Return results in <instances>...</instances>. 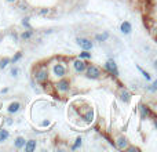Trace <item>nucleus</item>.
<instances>
[{
    "instance_id": "22",
    "label": "nucleus",
    "mask_w": 157,
    "mask_h": 152,
    "mask_svg": "<svg viewBox=\"0 0 157 152\" xmlns=\"http://www.w3.org/2000/svg\"><path fill=\"white\" fill-rule=\"evenodd\" d=\"M8 64H10V58H7V57L2 58V60H0V69H4Z\"/></svg>"
},
{
    "instance_id": "14",
    "label": "nucleus",
    "mask_w": 157,
    "mask_h": 152,
    "mask_svg": "<svg viewBox=\"0 0 157 152\" xmlns=\"http://www.w3.org/2000/svg\"><path fill=\"white\" fill-rule=\"evenodd\" d=\"M119 97H120V100L123 101V102H130L131 101V93L128 91V90H121V91H120V94H119Z\"/></svg>"
},
{
    "instance_id": "6",
    "label": "nucleus",
    "mask_w": 157,
    "mask_h": 152,
    "mask_svg": "<svg viewBox=\"0 0 157 152\" xmlns=\"http://www.w3.org/2000/svg\"><path fill=\"white\" fill-rule=\"evenodd\" d=\"M76 44L81 50H88V51L92 50V47H94V43L86 38H76Z\"/></svg>"
},
{
    "instance_id": "33",
    "label": "nucleus",
    "mask_w": 157,
    "mask_h": 152,
    "mask_svg": "<svg viewBox=\"0 0 157 152\" xmlns=\"http://www.w3.org/2000/svg\"><path fill=\"white\" fill-rule=\"evenodd\" d=\"M6 2H7V3H15L17 0H6Z\"/></svg>"
},
{
    "instance_id": "20",
    "label": "nucleus",
    "mask_w": 157,
    "mask_h": 152,
    "mask_svg": "<svg viewBox=\"0 0 157 152\" xmlns=\"http://www.w3.org/2000/svg\"><path fill=\"white\" fill-rule=\"evenodd\" d=\"M136 68H138V71L141 72V74H142V76H144V78L146 79L147 82H150V80H152V75H150L149 72H146V71H145L144 68H141V66H139V65H136Z\"/></svg>"
},
{
    "instance_id": "30",
    "label": "nucleus",
    "mask_w": 157,
    "mask_h": 152,
    "mask_svg": "<svg viewBox=\"0 0 157 152\" xmlns=\"http://www.w3.org/2000/svg\"><path fill=\"white\" fill-rule=\"evenodd\" d=\"M11 38H13V39H14V40H15V42L18 40V35H17V33H13V35H11Z\"/></svg>"
},
{
    "instance_id": "13",
    "label": "nucleus",
    "mask_w": 157,
    "mask_h": 152,
    "mask_svg": "<svg viewBox=\"0 0 157 152\" xmlns=\"http://www.w3.org/2000/svg\"><path fill=\"white\" fill-rule=\"evenodd\" d=\"M36 147H37V142H36V140H28V141L25 142V145H24L25 152H32V151H35Z\"/></svg>"
},
{
    "instance_id": "16",
    "label": "nucleus",
    "mask_w": 157,
    "mask_h": 152,
    "mask_svg": "<svg viewBox=\"0 0 157 152\" xmlns=\"http://www.w3.org/2000/svg\"><path fill=\"white\" fill-rule=\"evenodd\" d=\"M109 39V32H103V33H98V35H95V40L97 42H106Z\"/></svg>"
},
{
    "instance_id": "17",
    "label": "nucleus",
    "mask_w": 157,
    "mask_h": 152,
    "mask_svg": "<svg viewBox=\"0 0 157 152\" xmlns=\"http://www.w3.org/2000/svg\"><path fill=\"white\" fill-rule=\"evenodd\" d=\"M33 36V32H32V29H28V30H24V32L21 33V36L19 38L22 39V40H29L30 38Z\"/></svg>"
},
{
    "instance_id": "18",
    "label": "nucleus",
    "mask_w": 157,
    "mask_h": 152,
    "mask_svg": "<svg viewBox=\"0 0 157 152\" xmlns=\"http://www.w3.org/2000/svg\"><path fill=\"white\" fill-rule=\"evenodd\" d=\"M81 145H83V138H81V137H77V138L75 140V144L71 147V150L72 151H76V150H78V148L81 147Z\"/></svg>"
},
{
    "instance_id": "24",
    "label": "nucleus",
    "mask_w": 157,
    "mask_h": 152,
    "mask_svg": "<svg viewBox=\"0 0 157 152\" xmlns=\"http://www.w3.org/2000/svg\"><path fill=\"white\" fill-rule=\"evenodd\" d=\"M22 25H24L25 28H28V29H32V26H30V24H29V18H24L22 19Z\"/></svg>"
},
{
    "instance_id": "11",
    "label": "nucleus",
    "mask_w": 157,
    "mask_h": 152,
    "mask_svg": "<svg viewBox=\"0 0 157 152\" xmlns=\"http://www.w3.org/2000/svg\"><path fill=\"white\" fill-rule=\"evenodd\" d=\"M120 32H121L123 35H130V33L132 32V25H131V22L123 21L121 25H120Z\"/></svg>"
},
{
    "instance_id": "29",
    "label": "nucleus",
    "mask_w": 157,
    "mask_h": 152,
    "mask_svg": "<svg viewBox=\"0 0 157 152\" xmlns=\"http://www.w3.org/2000/svg\"><path fill=\"white\" fill-rule=\"evenodd\" d=\"M125 150H127L128 152H136V151H138V148H136V147H128V145H127V148H125Z\"/></svg>"
},
{
    "instance_id": "5",
    "label": "nucleus",
    "mask_w": 157,
    "mask_h": 152,
    "mask_svg": "<svg viewBox=\"0 0 157 152\" xmlns=\"http://www.w3.org/2000/svg\"><path fill=\"white\" fill-rule=\"evenodd\" d=\"M103 69H105L108 74H110L112 76L117 78L119 76V69H117V64L114 62V60H108L105 64H103Z\"/></svg>"
},
{
    "instance_id": "25",
    "label": "nucleus",
    "mask_w": 157,
    "mask_h": 152,
    "mask_svg": "<svg viewBox=\"0 0 157 152\" xmlns=\"http://www.w3.org/2000/svg\"><path fill=\"white\" fill-rule=\"evenodd\" d=\"M11 76H13V78H17V76H18V74H19V69L17 68V66H14V68H11Z\"/></svg>"
},
{
    "instance_id": "19",
    "label": "nucleus",
    "mask_w": 157,
    "mask_h": 152,
    "mask_svg": "<svg viewBox=\"0 0 157 152\" xmlns=\"http://www.w3.org/2000/svg\"><path fill=\"white\" fill-rule=\"evenodd\" d=\"M8 137H10V133H8V130H6V129H0V142L8 140Z\"/></svg>"
},
{
    "instance_id": "10",
    "label": "nucleus",
    "mask_w": 157,
    "mask_h": 152,
    "mask_svg": "<svg viewBox=\"0 0 157 152\" xmlns=\"http://www.w3.org/2000/svg\"><path fill=\"white\" fill-rule=\"evenodd\" d=\"M139 112H141L142 119H147L149 116H152L153 115V112L150 111V108L147 105H145V104H141V105H139Z\"/></svg>"
},
{
    "instance_id": "26",
    "label": "nucleus",
    "mask_w": 157,
    "mask_h": 152,
    "mask_svg": "<svg viewBox=\"0 0 157 152\" xmlns=\"http://www.w3.org/2000/svg\"><path fill=\"white\" fill-rule=\"evenodd\" d=\"M149 91H150V93H156V91H157V80H155V82L152 83V86L149 87Z\"/></svg>"
},
{
    "instance_id": "27",
    "label": "nucleus",
    "mask_w": 157,
    "mask_h": 152,
    "mask_svg": "<svg viewBox=\"0 0 157 152\" xmlns=\"http://www.w3.org/2000/svg\"><path fill=\"white\" fill-rule=\"evenodd\" d=\"M39 14L40 15H47V14H50V8H41V10H39Z\"/></svg>"
},
{
    "instance_id": "1",
    "label": "nucleus",
    "mask_w": 157,
    "mask_h": 152,
    "mask_svg": "<svg viewBox=\"0 0 157 152\" xmlns=\"http://www.w3.org/2000/svg\"><path fill=\"white\" fill-rule=\"evenodd\" d=\"M33 79H35L37 83H46L48 82L50 79V72H48V68L46 66H39L33 71Z\"/></svg>"
},
{
    "instance_id": "3",
    "label": "nucleus",
    "mask_w": 157,
    "mask_h": 152,
    "mask_svg": "<svg viewBox=\"0 0 157 152\" xmlns=\"http://www.w3.org/2000/svg\"><path fill=\"white\" fill-rule=\"evenodd\" d=\"M54 87L59 94H65V93H68L69 90H71V80L66 79V76L65 78H61V79H58V82L54 84Z\"/></svg>"
},
{
    "instance_id": "32",
    "label": "nucleus",
    "mask_w": 157,
    "mask_h": 152,
    "mask_svg": "<svg viewBox=\"0 0 157 152\" xmlns=\"http://www.w3.org/2000/svg\"><path fill=\"white\" fill-rule=\"evenodd\" d=\"M7 91H8V89H7V87H4V89L2 90V93H3V94H4V93H7Z\"/></svg>"
},
{
    "instance_id": "9",
    "label": "nucleus",
    "mask_w": 157,
    "mask_h": 152,
    "mask_svg": "<svg viewBox=\"0 0 157 152\" xmlns=\"http://www.w3.org/2000/svg\"><path fill=\"white\" fill-rule=\"evenodd\" d=\"M94 108H88L86 112L83 114V116H81V119L84 120V123H87V125H90V123L94 120Z\"/></svg>"
},
{
    "instance_id": "23",
    "label": "nucleus",
    "mask_w": 157,
    "mask_h": 152,
    "mask_svg": "<svg viewBox=\"0 0 157 152\" xmlns=\"http://www.w3.org/2000/svg\"><path fill=\"white\" fill-rule=\"evenodd\" d=\"M21 58H22V53H21V51H18L13 58H10V62H11V64H15L17 61H19Z\"/></svg>"
},
{
    "instance_id": "28",
    "label": "nucleus",
    "mask_w": 157,
    "mask_h": 152,
    "mask_svg": "<svg viewBox=\"0 0 157 152\" xmlns=\"http://www.w3.org/2000/svg\"><path fill=\"white\" fill-rule=\"evenodd\" d=\"M50 125H51V122H50V120H43V122L40 123V126H41V127H48Z\"/></svg>"
},
{
    "instance_id": "12",
    "label": "nucleus",
    "mask_w": 157,
    "mask_h": 152,
    "mask_svg": "<svg viewBox=\"0 0 157 152\" xmlns=\"http://www.w3.org/2000/svg\"><path fill=\"white\" fill-rule=\"evenodd\" d=\"M127 145H128L127 137H124V136L117 137V140H116V147L119 148V150H125V148H127Z\"/></svg>"
},
{
    "instance_id": "21",
    "label": "nucleus",
    "mask_w": 157,
    "mask_h": 152,
    "mask_svg": "<svg viewBox=\"0 0 157 152\" xmlns=\"http://www.w3.org/2000/svg\"><path fill=\"white\" fill-rule=\"evenodd\" d=\"M91 53L88 51V50H83V51L78 54V58H81V60H91Z\"/></svg>"
},
{
    "instance_id": "7",
    "label": "nucleus",
    "mask_w": 157,
    "mask_h": 152,
    "mask_svg": "<svg viewBox=\"0 0 157 152\" xmlns=\"http://www.w3.org/2000/svg\"><path fill=\"white\" fill-rule=\"evenodd\" d=\"M72 66H73L75 72H76L77 75L83 74L84 71H86V66H87V62L84 60H81V58H76V60L72 62Z\"/></svg>"
},
{
    "instance_id": "4",
    "label": "nucleus",
    "mask_w": 157,
    "mask_h": 152,
    "mask_svg": "<svg viewBox=\"0 0 157 152\" xmlns=\"http://www.w3.org/2000/svg\"><path fill=\"white\" fill-rule=\"evenodd\" d=\"M84 74L88 79H99L102 75V69L97 65H87Z\"/></svg>"
},
{
    "instance_id": "31",
    "label": "nucleus",
    "mask_w": 157,
    "mask_h": 152,
    "mask_svg": "<svg viewBox=\"0 0 157 152\" xmlns=\"http://www.w3.org/2000/svg\"><path fill=\"white\" fill-rule=\"evenodd\" d=\"M6 123H7V125H11V123H13V120H11L10 118H7V120H6Z\"/></svg>"
},
{
    "instance_id": "15",
    "label": "nucleus",
    "mask_w": 157,
    "mask_h": 152,
    "mask_svg": "<svg viewBox=\"0 0 157 152\" xmlns=\"http://www.w3.org/2000/svg\"><path fill=\"white\" fill-rule=\"evenodd\" d=\"M25 142H26V140H25L24 137H17V138L14 140V147H15L17 150H21V148H24Z\"/></svg>"
},
{
    "instance_id": "8",
    "label": "nucleus",
    "mask_w": 157,
    "mask_h": 152,
    "mask_svg": "<svg viewBox=\"0 0 157 152\" xmlns=\"http://www.w3.org/2000/svg\"><path fill=\"white\" fill-rule=\"evenodd\" d=\"M21 108H22V104L19 102V101H14V102H11L10 105L7 106V112L10 115H15L21 111Z\"/></svg>"
},
{
    "instance_id": "2",
    "label": "nucleus",
    "mask_w": 157,
    "mask_h": 152,
    "mask_svg": "<svg viewBox=\"0 0 157 152\" xmlns=\"http://www.w3.org/2000/svg\"><path fill=\"white\" fill-rule=\"evenodd\" d=\"M51 72L57 79H61L68 75V68H66V65H63L62 62H55V64H52V66H51Z\"/></svg>"
}]
</instances>
